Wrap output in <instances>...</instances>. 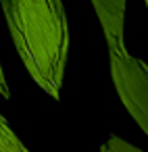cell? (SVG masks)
Masks as SVG:
<instances>
[{"label": "cell", "mask_w": 148, "mask_h": 152, "mask_svg": "<svg viewBox=\"0 0 148 152\" xmlns=\"http://www.w3.org/2000/svg\"><path fill=\"white\" fill-rule=\"evenodd\" d=\"M100 152H144V150H140L138 146H133V144L125 142L123 137L111 133L106 137V142L100 146Z\"/></svg>", "instance_id": "obj_4"}, {"label": "cell", "mask_w": 148, "mask_h": 152, "mask_svg": "<svg viewBox=\"0 0 148 152\" xmlns=\"http://www.w3.org/2000/svg\"><path fill=\"white\" fill-rule=\"evenodd\" d=\"M15 48L34 81L61 98L69 52V27L61 0H0Z\"/></svg>", "instance_id": "obj_1"}, {"label": "cell", "mask_w": 148, "mask_h": 152, "mask_svg": "<svg viewBox=\"0 0 148 152\" xmlns=\"http://www.w3.org/2000/svg\"><path fill=\"white\" fill-rule=\"evenodd\" d=\"M0 152H29L2 115H0Z\"/></svg>", "instance_id": "obj_3"}, {"label": "cell", "mask_w": 148, "mask_h": 152, "mask_svg": "<svg viewBox=\"0 0 148 152\" xmlns=\"http://www.w3.org/2000/svg\"><path fill=\"white\" fill-rule=\"evenodd\" d=\"M144 2H146V7H148V0H144Z\"/></svg>", "instance_id": "obj_6"}, {"label": "cell", "mask_w": 148, "mask_h": 152, "mask_svg": "<svg viewBox=\"0 0 148 152\" xmlns=\"http://www.w3.org/2000/svg\"><path fill=\"white\" fill-rule=\"evenodd\" d=\"M108 56L111 77L117 94L127 113L148 135V65L140 58H133L125 44L108 46Z\"/></svg>", "instance_id": "obj_2"}, {"label": "cell", "mask_w": 148, "mask_h": 152, "mask_svg": "<svg viewBox=\"0 0 148 152\" xmlns=\"http://www.w3.org/2000/svg\"><path fill=\"white\" fill-rule=\"evenodd\" d=\"M0 96H2V98H11V90H9V83H7L4 71H2V65H0Z\"/></svg>", "instance_id": "obj_5"}]
</instances>
